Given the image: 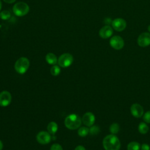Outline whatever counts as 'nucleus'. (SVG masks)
Listing matches in <instances>:
<instances>
[{
  "mask_svg": "<svg viewBox=\"0 0 150 150\" xmlns=\"http://www.w3.org/2000/svg\"><path fill=\"white\" fill-rule=\"evenodd\" d=\"M103 145L105 150H120L121 143L118 138L114 134H110L104 137Z\"/></svg>",
  "mask_w": 150,
  "mask_h": 150,
  "instance_id": "f257e3e1",
  "label": "nucleus"
},
{
  "mask_svg": "<svg viewBox=\"0 0 150 150\" xmlns=\"http://www.w3.org/2000/svg\"><path fill=\"white\" fill-rule=\"evenodd\" d=\"M82 120L76 114H71L67 115L64 120V125L69 129H76L81 124Z\"/></svg>",
  "mask_w": 150,
  "mask_h": 150,
  "instance_id": "f03ea898",
  "label": "nucleus"
},
{
  "mask_svg": "<svg viewBox=\"0 0 150 150\" xmlns=\"http://www.w3.org/2000/svg\"><path fill=\"white\" fill-rule=\"evenodd\" d=\"M30 62L28 59L25 57H21L16 61L14 67L15 71L17 73L21 74H23L27 71Z\"/></svg>",
  "mask_w": 150,
  "mask_h": 150,
  "instance_id": "7ed1b4c3",
  "label": "nucleus"
},
{
  "mask_svg": "<svg viewBox=\"0 0 150 150\" xmlns=\"http://www.w3.org/2000/svg\"><path fill=\"white\" fill-rule=\"evenodd\" d=\"M13 12L17 16H23L28 14L29 11V6L23 2L16 3L13 6Z\"/></svg>",
  "mask_w": 150,
  "mask_h": 150,
  "instance_id": "20e7f679",
  "label": "nucleus"
},
{
  "mask_svg": "<svg viewBox=\"0 0 150 150\" xmlns=\"http://www.w3.org/2000/svg\"><path fill=\"white\" fill-rule=\"evenodd\" d=\"M73 62V56L68 53H63L60 56L58 59L57 63L59 66L66 68L70 66Z\"/></svg>",
  "mask_w": 150,
  "mask_h": 150,
  "instance_id": "39448f33",
  "label": "nucleus"
},
{
  "mask_svg": "<svg viewBox=\"0 0 150 150\" xmlns=\"http://www.w3.org/2000/svg\"><path fill=\"white\" fill-rule=\"evenodd\" d=\"M110 45L115 50H120L124 46V41L120 36H114L110 40Z\"/></svg>",
  "mask_w": 150,
  "mask_h": 150,
  "instance_id": "423d86ee",
  "label": "nucleus"
},
{
  "mask_svg": "<svg viewBox=\"0 0 150 150\" xmlns=\"http://www.w3.org/2000/svg\"><path fill=\"white\" fill-rule=\"evenodd\" d=\"M137 43L140 47H142L150 45V33L143 32L140 34L138 37Z\"/></svg>",
  "mask_w": 150,
  "mask_h": 150,
  "instance_id": "0eeeda50",
  "label": "nucleus"
},
{
  "mask_svg": "<svg viewBox=\"0 0 150 150\" xmlns=\"http://www.w3.org/2000/svg\"><path fill=\"white\" fill-rule=\"evenodd\" d=\"M111 25L112 28L116 31L121 32L126 28L127 22L122 18H115L112 21Z\"/></svg>",
  "mask_w": 150,
  "mask_h": 150,
  "instance_id": "6e6552de",
  "label": "nucleus"
},
{
  "mask_svg": "<svg viewBox=\"0 0 150 150\" xmlns=\"http://www.w3.org/2000/svg\"><path fill=\"white\" fill-rule=\"evenodd\" d=\"M12 101V96L8 91H2L0 93V106L6 107Z\"/></svg>",
  "mask_w": 150,
  "mask_h": 150,
  "instance_id": "1a4fd4ad",
  "label": "nucleus"
},
{
  "mask_svg": "<svg viewBox=\"0 0 150 150\" xmlns=\"http://www.w3.org/2000/svg\"><path fill=\"white\" fill-rule=\"evenodd\" d=\"M36 140L40 144H47L51 141L50 134L46 131H40L36 135Z\"/></svg>",
  "mask_w": 150,
  "mask_h": 150,
  "instance_id": "9d476101",
  "label": "nucleus"
},
{
  "mask_svg": "<svg viewBox=\"0 0 150 150\" xmlns=\"http://www.w3.org/2000/svg\"><path fill=\"white\" fill-rule=\"evenodd\" d=\"M131 114L135 118H139L144 115L143 107L138 103H134L130 107Z\"/></svg>",
  "mask_w": 150,
  "mask_h": 150,
  "instance_id": "9b49d317",
  "label": "nucleus"
},
{
  "mask_svg": "<svg viewBox=\"0 0 150 150\" xmlns=\"http://www.w3.org/2000/svg\"><path fill=\"white\" fill-rule=\"evenodd\" d=\"M98 33L101 38L108 39L112 35L113 29L110 26L105 25L100 29Z\"/></svg>",
  "mask_w": 150,
  "mask_h": 150,
  "instance_id": "f8f14e48",
  "label": "nucleus"
},
{
  "mask_svg": "<svg viewBox=\"0 0 150 150\" xmlns=\"http://www.w3.org/2000/svg\"><path fill=\"white\" fill-rule=\"evenodd\" d=\"M95 116L91 112H86L82 117L83 123L87 127L92 126L95 122Z\"/></svg>",
  "mask_w": 150,
  "mask_h": 150,
  "instance_id": "ddd939ff",
  "label": "nucleus"
},
{
  "mask_svg": "<svg viewBox=\"0 0 150 150\" xmlns=\"http://www.w3.org/2000/svg\"><path fill=\"white\" fill-rule=\"evenodd\" d=\"M46 61L49 64L54 65L57 63L58 59L57 58L56 56L53 53H48L45 57Z\"/></svg>",
  "mask_w": 150,
  "mask_h": 150,
  "instance_id": "4468645a",
  "label": "nucleus"
},
{
  "mask_svg": "<svg viewBox=\"0 0 150 150\" xmlns=\"http://www.w3.org/2000/svg\"><path fill=\"white\" fill-rule=\"evenodd\" d=\"M47 132L52 135H54L58 129V125L56 122L54 121H52L49 122L47 127Z\"/></svg>",
  "mask_w": 150,
  "mask_h": 150,
  "instance_id": "2eb2a0df",
  "label": "nucleus"
},
{
  "mask_svg": "<svg viewBox=\"0 0 150 150\" xmlns=\"http://www.w3.org/2000/svg\"><path fill=\"white\" fill-rule=\"evenodd\" d=\"M138 131L142 134H146L149 131V127L145 122H141L138 125Z\"/></svg>",
  "mask_w": 150,
  "mask_h": 150,
  "instance_id": "dca6fc26",
  "label": "nucleus"
},
{
  "mask_svg": "<svg viewBox=\"0 0 150 150\" xmlns=\"http://www.w3.org/2000/svg\"><path fill=\"white\" fill-rule=\"evenodd\" d=\"M141 146L139 142L132 141L127 145V150H140Z\"/></svg>",
  "mask_w": 150,
  "mask_h": 150,
  "instance_id": "f3484780",
  "label": "nucleus"
},
{
  "mask_svg": "<svg viewBox=\"0 0 150 150\" xmlns=\"http://www.w3.org/2000/svg\"><path fill=\"white\" fill-rule=\"evenodd\" d=\"M78 135L81 137H86L89 133V128L86 127H81L78 129Z\"/></svg>",
  "mask_w": 150,
  "mask_h": 150,
  "instance_id": "a211bd4d",
  "label": "nucleus"
},
{
  "mask_svg": "<svg viewBox=\"0 0 150 150\" xmlns=\"http://www.w3.org/2000/svg\"><path fill=\"white\" fill-rule=\"evenodd\" d=\"M120 131V126L117 123H113L110 127V131L112 134H116Z\"/></svg>",
  "mask_w": 150,
  "mask_h": 150,
  "instance_id": "6ab92c4d",
  "label": "nucleus"
},
{
  "mask_svg": "<svg viewBox=\"0 0 150 150\" xmlns=\"http://www.w3.org/2000/svg\"><path fill=\"white\" fill-rule=\"evenodd\" d=\"M11 16V13L9 11L4 10L0 12V18L2 20H8Z\"/></svg>",
  "mask_w": 150,
  "mask_h": 150,
  "instance_id": "aec40b11",
  "label": "nucleus"
},
{
  "mask_svg": "<svg viewBox=\"0 0 150 150\" xmlns=\"http://www.w3.org/2000/svg\"><path fill=\"white\" fill-rule=\"evenodd\" d=\"M50 73L54 76L59 75L60 74V67L59 66H57V65H55V64L53 65L52 67L50 69Z\"/></svg>",
  "mask_w": 150,
  "mask_h": 150,
  "instance_id": "412c9836",
  "label": "nucleus"
},
{
  "mask_svg": "<svg viewBox=\"0 0 150 150\" xmlns=\"http://www.w3.org/2000/svg\"><path fill=\"white\" fill-rule=\"evenodd\" d=\"M100 132V129L97 125H92L89 129V133L90 134V135H97Z\"/></svg>",
  "mask_w": 150,
  "mask_h": 150,
  "instance_id": "4be33fe9",
  "label": "nucleus"
},
{
  "mask_svg": "<svg viewBox=\"0 0 150 150\" xmlns=\"http://www.w3.org/2000/svg\"><path fill=\"white\" fill-rule=\"evenodd\" d=\"M144 121L146 123H150V111L146 112L143 116Z\"/></svg>",
  "mask_w": 150,
  "mask_h": 150,
  "instance_id": "5701e85b",
  "label": "nucleus"
},
{
  "mask_svg": "<svg viewBox=\"0 0 150 150\" xmlns=\"http://www.w3.org/2000/svg\"><path fill=\"white\" fill-rule=\"evenodd\" d=\"M50 150H63V148L59 144H54L51 146Z\"/></svg>",
  "mask_w": 150,
  "mask_h": 150,
  "instance_id": "b1692460",
  "label": "nucleus"
},
{
  "mask_svg": "<svg viewBox=\"0 0 150 150\" xmlns=\"http://www.w3.org/2000/svg\"><path fill=\"white\" fill-rule=\"evenodd\" d=\"M141 150H150V146L146 144H143L141 146Z\"/></svg>",
  "mask_w": 150,
  "mask_h": 150,
  "instance_id": "393cba45",
  "label": "nucleus"
},
{
  "mask_svg": "<svg viewBox=\"0 0 150 150\" xmlns=\"http://www.w3.org/2000/svg\"><path fill=\"white\" fill-rule=\"evenodd\" d=\"M74 150H86V148L83 146H82V145H78V146H77L75 148Z\"/></svg>",
  "mask_w": 150,
  "mask_h": 150,
  "instance_id": "a878e982",
  "label": "nucleus"
},
{
  "mask_svg": "<svg viewBox=\"0 0 150 150\" xmlns=\"http://www.w3.org/2000/svg\"><path fill=\"white\" fill-rule=\"evenodd\" d=\"M5 2L8 4H12L16 1V0H3Z\"/></svg>",
  "mask_w": 150,
  "mask_h": 150,
  "instance_id": "bb28decb",
  "label": "nucleus"
},
{
  "mask_svg": "<svg viewBox=\"0 0 150 150\" xmlns=\"http://www.w3.org/2000/svg\"><path fill=\"white\" fill-rule=\"evenodd\" d=\"M3 148V144L2 141L0 140V150H2Z\"/></svg>",
  "mask_w": 150,
  "mask_h": 150,
  "instance_id": "cd10ccee",
  "label": "nucleus"
},
{
  "mask_svg": "<svg viewBox=\"0 0 150 150\" xmlns=\"http://www.w3.org/2000/svg\"><path fill=\"white\" fill-rule=\"evenodd\" d=\"M1 8H2V3H1V1H0V11L1 10Z\"/></svg>",
  "mask_w": 150,
  "mask_h": 150,
  "instance_id": "c85d7f7f",
  "label": "nucleus"
},
{
  "mask_svg": "<svg viewBox=\"0 0 150 150\" xmlns=\"http://www.w3.org/2000/svg\"><path fill=\"white\" fill-rule=\"evenodd\" d=\"M148 31H149V32L150 33V25L148 26Z\"/></svg>",
  "mask_w": 150,
  "mask_h": 150,
  "instance_id": "c756f323",
  "label": "nucleus"
}]
</instances>
